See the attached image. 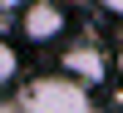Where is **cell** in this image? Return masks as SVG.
I'll return each mask as SVG.
<instances>
[{"mask_svg": "<svg viewBox=\"0 0 123 113\" xmlns=\"http://www.w3.org/2000/svg\"><path fill=\"white\" fill-rule=\"evenodd\" d=\"M0 113H98L89 103V89L74 84L69 74L35 79L20 94H0Z\"/></svg>", "mask_w": 123, "mask_h": 113, "instance_id": "1", "label": "cell"}, {"mask_svg": "<svg viewBox=\"0 0 123 113\" xmlns=\"http://www.w3.org/2000/svg\"><path fill=\"white\" fill-rule=\"evenodd\" d=\"M69 30V10L59 0H25L20 5V39L30 44H54Z\"/></svg>", "mask_w": 123, "mask_h": 113, "instance_id": "2", "label": "cell"}, {"mask_svg": "<svg viewBox=\"0 0 123 113\" xmlns=\"http://www.w3.org/2000/svg\"><path fill=\"white\" fill-rule=\"evenodd\" d=\"M59 74H69L74 84L94 89V84L108 79V54L98 44H74V49H64V59H59Z\"/></svg>", "mask_w": 123, "mask_h": 113, "instance_id": "3", "label": "cell"}, {"mask_svg": "<svg viewBox=\"0 0 123 113\" xmlns=\"http://www.w3.org/2000/svg\"><path fill=\"white\" fill-rule=\"evenodd\" d=\"M15 74H20V54H15V44H10V39H0V89L15 84Z\"/></svg>", "mask_w": 123, "mask_h": 113, "instance_id": "4", "label": "cell"}, {"mask_svg": "<svg viewBox=\"0 0 123 113\" xmlns=\"http://www.w3.org/2000/svg\"><path fill=\"white\" fill-rule=\"evenodd\" d=\"M113 64H118V79H123V39H118V49H113Z\"/></svg>", "mask_w": 123, "mask_h": 113, "instance_id": "5", "label": "cell"}, {"mask_svg": "<svg viewBox=\"0 0 123 113\" xmlns=\"http://www.w3.org/2000/svg\"><path fill=\"white\" fill-rule=\"evenodd\" d=\"M20 5H25V0H0V10H20Z\"/></svg>", "mask_w": 123, "mask_h": 113, "instance_id": "6", "label": "cell"}, {"mask_svg": "<svg viewBox=\"0 0 123 113\" xmlns=\"http://www.w3.org/2000/svg\"><path fill=\"white\" fill-rule=\"evenodd\" d=\"M104 5H113V10H123V0H104Z\"/></svg>", "mask_w": 123, "mask_h": 113, "instance_id": "7", "label": "cell"}]
</instances>
